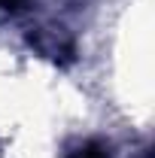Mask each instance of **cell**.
I'll return each instance as SVG.
<instances>
[{"label": "cell", "mask_w": 155, "mask_h": 158, "mask_svg": "<svg viewBox=\"0 0 155 158\" xmlns=\"http://www.w3.org/2000/svg\"><path fill=\"white\" fill-rule=\"evenodd\" d=\"M27 43L40 55L58 61V64H73L76 58V43L64 27H37L34 34H27Z\"/></svg>", "instance_id": "cell-1"}, {"label": "cell", "mask_w": 155, "mask_h": 158, "mask_svg": "<svg viewBox=\"0 0 155 158\" xmlns=\"http://www.w3.org/2000/svg\"><path fill=\"white\" fill-rule=\"evenodd\" d=\"M21 6H24V0H0V9H6V12H19Z\"/></svg>", "instance_id": "cell-3"}, {"label": "cell", "mask_w": 155, "mask_h": 158, "mask_svg": "<svg viewBox=\"0 0 155 158\" xmlns=\"http://www.w3.org/2000/svg\"><path fill=\"white\" fill-rule=\"evenodd\" d=\"M67 158H113V155H110V146L103 140H85V143L73 146L67 152Z\"/></svg>", "instance_id": "cell-2"}]
</instances>
